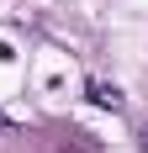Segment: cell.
<instances>
[{
  "label": "cell",
  "mask_w": 148,
  "mask_h": 153,
  "mask_svg": "<svg viewBox=\"0 0 148 153\" xmlns=\"http://www.w3.org/2000/svg\"><path fill=\"white\" fill-rule=\"evenodd\" d=\"M85 95H90V106H101V111H122V90H117V85H106V79H90Z\"/></svg>",
  "instance_id": "6da1fadb"
},
{
  "label": "cell",
  "mask_w": 148,
  "mask_h": 153,
  "mask_svg": "<svg viewBox=\"0 0 148 153\" xmlns=\"http://www.w3.org/2000/svg\"><path fill=\"white\" fill-rule=\"evenodd\" d=\"M53 153H101V143H90L85 132H69V137H64V143H58Z\"/></svg>",
  "instance_id": "7a4b0ae2"
},
{
  "label": "cell",
  "mask_w": 148,
  "mask_h": 153,
  "mask_svg": "<svg viewBox=\"0 0 148 153\" xmlns=\"http://www.w3.org/2000/svg\"><path fill=\"white\" fill-rule=\"evenodd\" d=\"M138 143H143V153H148V122H143V127H138Z\"/></svg>",
  "instance_id": "3957f363"
}]
</instances>
